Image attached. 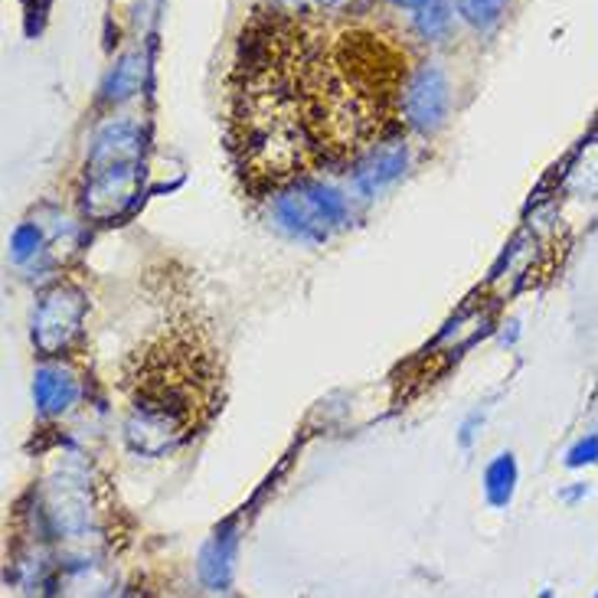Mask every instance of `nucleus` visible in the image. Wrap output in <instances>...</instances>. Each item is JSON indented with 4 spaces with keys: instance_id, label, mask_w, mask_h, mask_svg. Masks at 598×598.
Here are the masks:
<instances>
[{
    "instance_id": "obj_1",
    "label": "nucleus",
    "mask_w": 598,
    "mask_h": 598,
    "mask_svg": "<svg viewBox=\"0 0 598 598\" xmlns=\"http://www.w3.org/2000/svg\"><path fill=\"white\" fill-rule=\"evenodd\" d=\"M412 59L390 30L259 10L226 83V148L252 197L354 171L396 138Z\"/></svg>"
},
{
    "instance_id": "obj_2",
    "label": "nucleus",
    "mask_w": 598,
    "mask_h": 598,
    "mask_svg": "<svg viewBox=\"0 0 598 598\" xmlns=\"http://www.w3.org/2000/svg\"><path fill=\"white\" fill-rule=\"evenodd\" d=\"M124 445L164 458L194 442L226 399V360L209 317L184 295H167L164 314L121 363Z\"/></svg>"
},
{
    "instance_id": "obj_3",
    "label": "nucleus",
    "mask_w": 598,
    "mask_h": 598,
    "mask_svg": "<svg viewBox=\"0 0 598 598\" xmlns=\"http://www.w3.org/2000/svg\"><path fill=\"white\" fill-rule=\"evenodd\" d=\"M141 128L131 121H111L96 134L83 191L89 219L111 222L134 203L141 184Z\"/></svg>"
},
{
    "instance_id": "obj_4",
    "label": "nucleus",
    "mask_w": 598,
    "mask_h": 598,
    "mask_svg": "<svg viewBox=\"0 0 598 598\" xmlns=\"http://www.w3.org/2000/svg\"><path fill=\"white\" fill-rule=\"evenodd\" d=\"M86 314H89V298L79 285L59 282L50 292L40 295L36 314H33V347L56 360L73 354V347L86 334Z\"/></svg>"
},
{
    "instance_id": "obj_5",
    "label": "nucleus",
    "mask_w": 598,
    "mask_h": 598,
    "mask_svg": "<svg viewBox=\"0 0 598 598\" xmlns=\"http://www.w3.org/2000/svg\"><path fill=\"white\" fill-rule=\"evenodd\" d=\"M275 219L301 239H327L337 226L347 222V206L330 187L304 181L275 194Z\"/></svg>"
},
{
    "instance_id": "obj_6",
    "label": "nucleus",
    "mask_w": 598,
    "mask_h": 598,
    "mask_svg": "<svg viewBox=\"0 0 598 598\" xmlns=\"http://www.w3.org/2000/svg\"><path fill=\"white\" fill-rule=\"evenodd\" d=\"M96 491L83 471H59L43 491V517L56 536H86L96 526Z\"/></svg>"
},
{
    "instance_id": "obj_7",
    "label": "nucleus",
    "mask_w": 598,
    "mask_h": 598,
    "mask_svg": "<svg viewBox=\"0 0 598 598\" xmlns=\"http://www.w3.org/2000/svg\"><path fill=\"white\" fill-rule=\"evenodd\" d=\"M402 115H405V124H412L422 134H432L442 128V121L448 115V83H445L442 69L422 66L412 73L405 96H402Z\"/></svg>"
},
{
    "instance_id": "obj_8",
    "label": "nucleus",
    "mask_w": 598,
    "mask_h": 598,
    "mask_svg": "<svg viewBox=\"0 0 598 598\" xmlns=\"http://www.w3.org/2000/svg\"><path fill=\"white\" fill-rule=\"evenodd\" d=\"M86 393L83 377L69 367V363H43L33 377V399L36 409L43 415H66L79 405V399Z\"/></svg>"
},
{
    "instance_id": "obj_9",
    "label": "nucleus",
    "mask_w": 598,
    "mask_h": 598,
    "mask_svg": "<svg viewBox=\"0 0 598 598\" xmlns=\"http://www.w3.org/2000/svg\"><path fill=\"white\" fill-rule=\"evenodd\" d=\"M405 161H409V151L399 138L383 141L380 148H373L357 167H354V181L363 194H377L383 191L387 184H393L399 174L405 171Z\"/></svg>"
},
{
    "instance_id": "obj_10",
    "label": "nucleus",
    "mask_w": 598,
    "mask_h": 598,
    "mask_svg": "<svg viewBox=\"0 0 598 598\" xmlns=\"http://www.w3.org/2000/svg\"><path fill=\"white\" fill-rule=\"evenodd\" d=\"M563 191L579 199L598 197V138L579 148V154L573 157V164L563 177Z\"/></svg>"
},
{
    "instance_id": "obj_11",
    "label": "nucleus",
    "mask_w": 598,
    "mask_h": 598,
    "mask_svg": "<svg viewBox=\"0 0 598 598\" xmlns=\"http://www.w3.org/2000/svg\"><path fill=\"white\" fill-rule=\"evenodd\" d=\"M141 86H144V56H141V53H128V56L115 66V73H111V79H108V86H105V99H131L134 93H141Z\"/></svg>"
},
{
    "instance_id": "obj_12",
    "label": "nucleus",
    "mask_w": 598,
    "mask_h": 598,
    "mask_svg": "<svg viewBox=\"0 0 598 598\" xmlns=\"http://www.w3.org/2000/svg\"><path fill=\"white\" fill-rule=\"evenodd\" d=\"M513 488H517V461L513 455H498V461L485 471V491L491 503L507 507L513 498Z\"/></svg>"
},
{
    "instance_id": "obj_13",
    "label": "nucleus",
    "mask_w": 598,
    "mask_h": 598,
    "mask_svg": "<svg viewBox=\"0 0 598 598\" xmlns=\"http://www.w3.org/2000/svg\"><path fill=\"white\" fill-rule=\"evenodd\" d=\"M510 0H458V13L465 17V23L478 26V30H491L503 17Z\"/></svg>"
},
{
    "instance_id": "obj_14",
    "label": "nucleus",
    "mask_w": 598,
    "mask_h": 598,
    "mask_svg": "<svg viewBox=\"0 0 598 598\" xmlns=\"http://www.w3.org/2000/svg\"><path fill=\"white\" fill-rule=\"evenodd\" d=\"M448 23H452V13H448V3L445 0H432V3H425L422 10H418V17H415V26H418V33L422 36H438V33H445L448 30Z\"/></svg>"
},
{
    "instance_id": "obj_15",
    "label": "nucleus",
    "mask_w": 598,
    "mask_h": 598,
    "mask_svg": "<svg viewBox=\"0 0 598 598\" xmlns=\"http://www.w3.org/2000/svg\"><path fill=\"white\" fill-rule=\"evenodd\" d=\"M40 242H43V236L36 226H20L13 232V259H20V262L30 259L33 252H40Z\"/></svg>"
},
{
    "instance_id": "obj_16",
    "label": "nucleus",
    "mask_w": 598,
    "mask_h": 598,
    "mask_svg": "<svg viewBox=\"0 0 598 598\" xmlns=\"http://www.w3.org/2000/svg\"><path fill=\"white\" fill-rule=\"evenodd\" d=\"M569 468H583V465H596L598 461V435H589L583 438L573 452H569Z\"/></svg>"
},
{
    "instance_id": "obj_17",
    "label": "nucleus",
    "mask_w": 598,
    "mask_h": 598,
    "mask_svg": "<svg viewBox=\"0 0 598 598\" xmlns=\"http://www.w3.org/2000/svg\"><path fill=\"white\" fill-rule=\"evenodd\" d=\"M396 7H405V10H422L425 3H432V0H393Z\"/></svg>"
},
{
    "instance_id": "obj_18",
    "label": "nucleus",
    "mask_w": 598,
    "mask_h": 598,
    "mask_svg": "<svg viewBox=\"0 0 598 598\" xmlns=\"http://www.w3.org/2000/svg\"><path fill=\"white\" fill-rule=\"evenodd\" d=\"M311 3H317V7H337V3H344V0H311Z\"/></svg>"
}]
</instances>
